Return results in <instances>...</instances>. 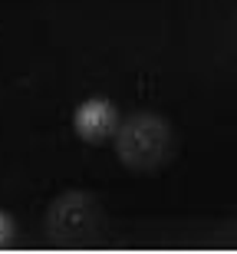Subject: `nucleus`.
I'll list each match as a JSON object with an SVG mask.
<instances>
[{
    "label": "nucleus",
    "instance_id": "f03ea898",
    "mask_svg": "<svg viewBox=\"0 0 237 254\" xmlns=\"http://www.w3.org/2000/svg\"><path fill=\"white\" fill-rule=\"evenodd\" d=\"M115 123H119L115 106L105 103V99H89V103H83L76 109V132L89 142H99L105 135H112Z\"/></svg>",
    "mask_w": 237,
    "mask_h": 254
},
{
    "label": "nucleus",
    "instance_id": "f257e3e1",
    "mask_svg": "<svg viewBox=\"0 0 237 254\" xmlns=\"http://www.w3.org/2000/svg\"><path fill=\"white\" fill-rule=\"evenodd\" d=\"M168 152V126L158 116H135L119 132V155L132 169H155Z\"/></svg>",
    "mask_w": 237,
    "mask_h": 254
},
{
    "label": "nucleus",
    "instance_id": "7ed1b4c3",
    "mask_svg": "<svg viewBox=\"0 0 237 254\" xmlns=\"http://www.w3.org/2000/svg\"><path fill=\"white\" fill-rule=\"evenodd\" d=\"M10 235H13V225H10V218H7V215H0V248L10 241Z\"/></svg>",
    "mask_w": 237,
    "mask_h": 254
}]
</instances>
